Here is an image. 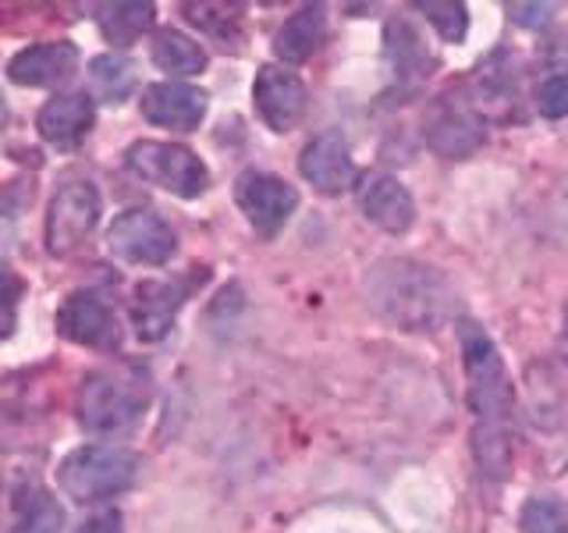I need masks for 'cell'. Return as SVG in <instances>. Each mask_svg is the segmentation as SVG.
I'll return each mask as SVG.
<instances>
[{
  "mask_svg": "<svg viewBox=\"0 0 568 533\" xmlns=\"http://www.w3.org/2000/svg\"><path fill=\"white\" fill-rule=\"evenodd\" d=\"M256 111L260 118L271 124L274 132H288L298 124V118L306 114V86L288 68L263 64L256 76Z\"/></svg>",
  "mask_w": 568,
  "mask_h": 533,
  "instance_id": "cell-10",
  "label": "cell"
},
{
  "mask_svg": "<svg viewBox=\"0 0 568 533\" xmlns=\"http://www.w3.org/2000/svg\"><path fill=\"white\" fill-rule=\"evenodd\" d=\"M79 423L93 434H121L146 409V388L121 373H89L79 388Z\"/></svg>",
  "mask_w": 568,
  "mask_h": 533,
  "instance_id": "cell-4",
  "label": "cell"
},
{
  "mask_svg": "<svg viewBox=\"0 0 568 533\" xmlns=\"http://www.w3.org/2000/svg\"><path fill=\"white\" fill-rule=\"evenodd\" d=\"M359 203L373 224H381L384 231H395V235L416 218L413 195H408V189L390 174H369L359 189Z\"/></svg>",
  "mask_w": 568,
  "mask_h": 533,
  "instance_id": "cell-14",
  "label": "cell"
},
{
  "mask_svg": "<svg viewBox=\"0 0 568 533\" xmlns=\"http://www.w3.org/2000/svg\"><path fill=\"white\" fill-rule=\"evenodd\" d=\"M373 295H377V306L408 331L434 328L444 306L440 281L426 266L413 263H384Z\"/></svg>",
  "mask_w": 568,
  "mask_h": 533,
  "instance_id": "cell-3",
  "label": "cell"
},
{
  "mask_svg": "<svg viewBox=\"0 0 568 533\" xmlns=\"http://www.w3.org/2000/svg\"><path fill=\"white\" fill-rule=\"evenodd\" d=\"M462 363L469 378V405L484 423H497L511 413V381L497 345L476 320H458Z\"/></svg>",
  "mask_w": 568,
  "mask_h": 533,
  "instance_id": "cell-1",
  "label": "cell"
},
{
  "mask_svg": "<svg viewBox=\"0 0 568 533\" xmlns=\"http://www.w3.org/2000/svg\"><path fill=\"white\" fill-rule=\"evenodd\" d=\"M106 245L124 263H168L178 249L174 231L150 210H124L106 231Z\"/></svg>",
  "mask_w": 568,
  "mask_h": 533,
  "instance_id": "cell-7",
  "label": "cell"
},
{
  "mask_svg": "<svg viewBox=\"0 0 568 533\" xmlns=\"http://www.w3.org/2000/svg\"><path fill=\"white\" fill-rule=\"evenodd\" d=\"M565 331H568V306H565Z\"/></svg>",
  "mask_w": 568,
  "mask_h": 533,
  "instance_id": "cell-30",
  "label": "cell"
},
{
  "mask_svg": "<svg viewBox=\"0 0 568 533\" xmlns=\"http://www.w3.org/2000/svg\"><path fill=\"white\" fill-rule=\"evenodd\" d=\"M75 533H124L121 512H100V515H93V520H85Z\"/></svg>",
  "mask_w": 568,
  "mask_h": 533,
  "instance_id": "cell-28",
  "label": "cell"
},
{
  "mask_svg": "<svg viewBox=\"0 0 568 533\" xmlns=\"http://www.w3.org/2000/svg\"><path fill=\"white\" fill-rule=\"evenodd\" d=\"M537 111L550 121H558L568 114V76H550L537 89Z\"/></svg>",
  "mask_w": 568,
  "mask_h": 533,
  "instance_id": "cell-27",
  "label": "cell"
},
{
  "mask_svg": "<svg viewBox=\"0 0 568 533\" xmlns=\"http://www.w3.org/2000/svg\"><path fill=\"white\" fill-rule=\"evenodd\" d=\"M36 129H40V135L50 147H61V150L79 147L89 135V129H93V100L79 93L53 97L40 111V118H36Z\"/></svg>",
  "mask_w": 568,
  "mask_h": 533,
  "instance_id": "cell-15",
  "label": "cell"
},
{
  "mask_svg": "<svg viewBox=\"0 0 568 533\" xmlns=\"http://www.w3.org/2000/svg\"><path fill=\"white\" fill-rule=\"evenodd\" d=\"M327 36V14L320 4L310 8H298L288 22H284L274 36V53L281 61L288 64H302L306 58H313L316 47L324 43Z\"/></svg>",
  "mask_w": 568,
  "mask_h": 533,
  "instance_id": "cell-17",
  "label": "cell"
},
{
  "mask_svg": "<svg viewBox=\"0 0 568 533\" xmlns=\"http://www.w3.org/2000/svg\"><path fill=\"white\" fill-rule=\"evenodd\" d=\"M58 331L89 349H118L121 342L118 316L97 292H71L58 310Z\"/></svg>",
  "mask_w": 568,
  "mask_h": 533,
  "instance_id": "cell-9",
  "label": "cell"
},
{
  "mask_svg": "<svg viewBox=\"0 0 568 533\" xmlns=\"http://www.w3.org/2000/svg\"><path fill=\"white\" fill-rule=\"evenodd\" d=\"M139 476V455L124 449H103V444H89L75 449L58 470V484L68 497L89 505L106 502V497L124 494Z\"/></svg>",
  "mask_w": 568,
  "mask_h": 533,
  "instance_id": "cell-2",
  "label": "cell"
},
{
  "mask_svg": "<svg viewBox=\"0 0 568 533\" xmlns=\"http://www.w3.org/2000/svg\"><path fill=\"white\" fill-rule=\"evenodd\" d=\"M419 11L426 14V22L437 26V32L448 43L466 40V29H469L466 4H455V0H426V4H419Z\"/></svg>",
  "mask_w": 568,
  "mask_h": 533,
  "instance_id": "cell-23",
  "label": "cell"
},
{
  "mask_svg": "<svg viewBox=\"0 0 568 533\" xmlns=\"http://www.w3.org/2000/svg\"><path fill=\"white\" fill-rule=\"evenodd\" d=\"M64 530V509L58 505V497L26 487L22 497L14 502V533H61Z\"/></svg>",
  "mask_w": 568,
  "mask_h": 533,
  "instance_id": "cell-19",
  "label": "cell"
},
{
  "mask_svg": "<svg viewBox=\"0 0 568 533\" xmlns=\"http://www.w3.org/2000/svg\"><path fill=\"white\" fill-rule=\"evenodd\" d=\"M89 79H93V89L106 100V103H121L132 93L135 86V71L124 58H114V53H103V58H93L89 64Z\"/></svg>",
  "mask_w": 568,
  "mask_h": 533,
  "instance_id": "cell-22",
  "label": "cell"
},
{
  "mask_svg": "<svg viewBox=\"0 0 568 533\" xmlns=\"http://www.w3.org/2000/svg\"><path fill=\"white\" fill-rule=\"evenodd\" d=\"M235 200L248 218V224H253L256 231H263V235H274V231L295 213L298 192L277 174L245 171L235 182Z\"/></svg>",
  "mask_w": 568,
  "mask_h": 533,
  "instance_id": "cell-8",
  "label": "cell"
},
{
  "mask_svg": "<svg viewBox=\"0 0 568 533\" xmlns=\"http://www.w3.org/2000/svg\"><path fill=\"white\" fill-rule=\"evenodd\" d=\"M519 526L523 533H568V512L550 497H529Z\"/></svg>",
  "mask_w": 568,
  "mask_h": 533,
  "instance_id": "cell-24",
  "label": "cell"
},
{
  "mask_svg": "<svg viewBox=\"0 0 568 533\" xmlns=\"http://www.w3.org/2000/svg\"><path fill=\"white\" fill-rule=\"evenodd\" d=\"M124 164L142 182L168 189L174 195H182V200H195L210 185V171L203 160L185 147H174V142H153V139L132 142L129 153H124Z\"/></svg>",
  "mask_w": 568,
  "mask_h": 533,
  "instance_id": "cell-5",
  "label": "cell"
},
{
  "mask_svg": "<svg viewBox=\"0 0 568 533\" xmlns=\"http://www.w3.org/2000/svg\"><path fill=\"white\" fill-rule=\"evenodd\" d=\"M185 14H189L192 26H200L203 32L221 36V40L235 36L239 22H242L239 8H227V4H185Z\"/></svg>",
  "mask_w": 568,
  "mask_h": 533,
  "instance_id": "cell-25",
  "label": "cell"
},
{
  "mask_svg": "<svg viewBox=\"0 0 568 533\" xmlns=\"http://www.w3.org/2000/svg\"><path fill=\"white\" fill-rule=\"evenodd\" d=\"M479 139H484V132H479V124L473 118L444 114L430 132V147L444 157H466L479 147Z\"/></svg>",
  "mask_w": 568,
  "mask_h": 533,
  "instance_id": "cell-21",
  "label": "cell"
},
{
  "mask_svg": "<svg viewBox=\"0 0 568 533\" xmlns=\"http://www.w3.org/2000/svg\"><path fill=\"white\" fill-rule=\"evenodd\" d=\"M476 455H479V466H484V473L508 476V470H511V449H508V441L494 431V426H487L484 434H476Z\"/></svg>",
  "mask_w": 568,
  "mask_h": 533,
  "instance_id": "cell-26",
  "label": "cell"
},
{
  "mask_svg": "<svg viewBox=\"0 0 568 533\" xmlns=\"http://www.w3.org/2000/svg\"><path fill=\"white\" fill-rule=\"evenodd\" d=\"M75 64H79L75 43H40L14 53L8 64V79L14 86H58L71 79Z\"/></svg>",
  "mask_w": 568,
  "mask_h": 533,
  "instance_id": "cell-13",
  "label": "cell"
},
{
  "mask_svg": "<svg viewBox=\"0 0 568 533\" xmlns=\"http://www.w3.org/2000/svg\"><path fill=\"white\" fill-rule=\"evenodd\" d=\"M97 11V26L114 47L135 43L153 26V4H103Z\"/></svg>",
  "mask_w": 568,
  "mask_h": 533,
  "instance_id": "cell-20",
  "label": "cell"
},
{
  "mask_svg": "<svg viewBox=\"0 0 568 533\" xmlns=\"http://www.w3.org/2000/svg\"><path fill=\"white\" fill-rule=\"evenodd\" d=\"M100 221V192L89 182H68L58 189L47 210V249L53 257H71L93 235Z\"/></svg>",
  "mask_w": 568,
  "mask_h": 533,
  "instance_id": "cell-6",
  "label": "cell"
},
{
  "mask_svg": "<svg viewBox=\"0 0 568 533\" xmlns=\"http://www.w3.org/2000/svg\"><path fill=\"white\" fill-rule=\"evenodd\" d=\"M153 61L171 71V76H200L206 68V50L189 40L185 32H174V29H164L153 36Z\"/></svg>",
  "mask_w": 568,
  "mask_h": 533,
  "instance_id": "cell-18",
  "label": "cell"
},
{
  "mask_svg": "<svg viewBox=\"0 0 568 533\" xmlns=\"http://www.w3.org/2000/svg\"><path fill=\"white\" fill-rule=\"evenodd\" d=\"M511 14H515V22H523V26H544L550 4H511Z\"/></svg>",
  "mask_w": 568,
  "mask_h": 533,
  "instance_id": "cell-29",
  "label": "cell"
},
{
  "mask_svg": "<svg viewBox=\"0 0 568 533\" xmlns=\"http://www.w3.org/2000/svg\"><path fill=\"white\" fill-rule=\"evenodd\" d=\"M302 178L324 195L345 192L355 182V164L348 153V142L342 132H320L298 157Z\"/></svg>",
  "mask_w": 568,
  "mask_h": 533,
  "instance_id": "cell-11",
  "label": "cell"
},
{
  "mask_svg": "<svg viewBox=\"0 0 568 533\" xmlns=\"http://www.w3.org/2000/svg\"><path fill=\"white\" fill-rule=\"evenodd\" d=\"M182 302H185V292L178 289V284H168V281L139 284L132 316H135V331H139L142 342H156V338H164L174 313L182 310Z\"/></svg>",
  "mask_w": 568,
  "mask_h": 533,
  "instance_id": "cell-16",
  "label": "cell"
},
{
  "mask_svg": "<svg viewBox=\"0 0 568 533\" xmlns=\"http://www.w3.org/2000/svg\"><path fill=\"white\" fill-rule=\"evenodd\" d=\"M142 118L160 124V129L174 132H192L200 129V121L206 114V93L192 89L182 82H156L142 93Z\"/></svg>",
  "mask_w": 568,
  "mask_h": 533,
  "instance_id": "cell-12",
  "label": "cell"
}]
</instances>
